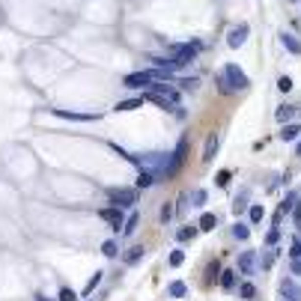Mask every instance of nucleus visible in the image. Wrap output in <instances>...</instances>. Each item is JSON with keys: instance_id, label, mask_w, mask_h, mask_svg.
I'll return each mask as SVG.
<instances>
[{"instance_id": "nucleus-21", "label": "nucleus", "mask_w": 301, "mask_h": 301, "mask_svg": "<svg viewBox=\"0 0 301 301\" xmlns=\"http://www.w3.org/2000/svg\"><path fill=\"white\" fill-rule=\"evenodd\" d=\"M221 286L224 289H233L236 286V272H221Z\"/></svg>"}, {"instance_id": "nucleus-19", "label": "nucleus", "mask_w": 301, "mask_h": 301, "mask_svg": "<svg viewBox=\"0 0 301 301\" xmlns=\"http://www.w3.org/2000/svg\"><path fill=\"white\" fill-rule=\"evenodd\" d=\"M215 277H221V262H212V266L206 269V283H209V286L215 283Z\"/></svg>"}, {"instance_id": "nucleus-41", "label": "nucleus", "mask_w": 301, "mask_h": 301, "mask_svg": "<svg viewBox=\"0 0 301 301\" xmlns=\"http://www.w3.org/2000/svg\"><path fill=\"white\" fill-rule=\"evenodd\" d=\"M39 301H51V298H39Z\"/></svg>"}, {"instance_id": "nucleus-13", "label": "nucleus", "mask_w": 301, "mask_h": 301, "mask_svg": "<svg viewBox=\"0 0 301 301\" xmlns=\"http://www.w3.org/2000/svg\"><path fill=\"white\" fill-rule=\"evenodd\" d=\"M239 269H242L245 275H251V272H253V251H245V253L239 256Z\"/></svg>"}, {"instance_id": "nucleus-8", "label": "nucleus", "mask_w": 301, "mask_h": 301, "mask_svg": "<svg viewBox=\"0 0 301 301\" xmlns=\"http://www.w3.org/2000/svg\"><path fill=\"white\" fill-rule=\"evenodd\" d=\"M218 146H221V140H218V134H209V140H206V149H203V164H209L212 158H215V152H218Z\"/></svg>"}, {"instance_id": "nucleus-9", "label": "nucleus", "mask_w": 301, "mask_h": 301, "mask_svg": "<svg viewBox=\"0 0 301 301\" xmlns=\"http://www.w3.org/2000/svg\"><path fill=\"white\" fill-rule=\"evenodd\" d=\"M57 117L63 120H81V123H90V120H99V114H78V110H54Z\"/></svg>"}, {"instance_id": "nucleus-26", "label": "nucleus", "mask_w": 301, "mask_h": 301, "mask_svg": "<svg viewBox=\"0 0 301 301\" xmlns=\"http://www.w3.org/2000/svg\"><path fill=\"white\" fill-rule=\"evenodd\" d=\"M60 301H78V292L69 289V286H63V289H60Z\"/></svg>"}, {"instance_id": "nucleus-22", "label": "nucleus", "mask_w": 301, "mask_h": 301, "mask_svg": "<svg viewBox=\"0 0 301 301\" xmlns=\"http://www.w3.org/2000/svg\"><path fill=\"white\" fill-rule=\"evenodd\" d=\"M280 39H283V45H286L292 54H301V45H298V39H295V36H286V33H283Z\"/></svg>"}, {"instance_id": "nucleus-37", "label": "nucleus", "mask_w": 301, "mask_h": 301, "mask_svg": "<svg viewBox=\"0 0 301 301\" xmlns=\"http://www.w3.org/2000/svg\"><path fill=\"white\" fill-rule=\"evenodd\" d=\"M170 218H173V206H170V203H167V206H164V209H161V221H170Z\"/></svg>"}, {"instance_id": "nucleus-23", "label": "nucleus", "mask_w": 301, "mask_h": 301, "mask_svg": "<svg viewBox=\"0 0 301 301\" xmlns=\"http://www.w3.org/2000/svg\"><path fill=\"white\" fill-rule=\"evenodd\" d=\"M185 292H188V286H185L182 280H173V283H170V295H173V298H182Z\"/></svg>"}, {"instance_id": "nucleus-20", "label": "nucleus", "mask_w": 301, "mask_h": 301, "mask_svg": "<svg viewBox=\"0 0 301 301\" xmlns=\"http://www.w3.org/2000/svg\"><path fill=\"white\" fill-rule=\"evenodd\" d=\"M230 179H233V173H230V170H218L215 185H218V188H227V185H230Z\"/></svg>"}, {"instance_id": "nucleus-18", "label": "nucleus", "mask_w": 301, "mask_h": 301, "mask_svg": "<svg viewBox=\"0 0 301 301\" xmlns=\"http://www.w3.org/2000/svg\"><path fill=\"white\" fill-rule=\"evenodd\" d=\"M233 236L245 242V239L251 236V230H248V224H242V221H236V224H233Z\"/></svg>"}, {"instance_id": "nucleus-10", "label": "nucleus", "mask_w": 301, "mask_h": 301, "mask_svg": "<svg viewBox=\"0 0 301 301\" xmlns=\"http://www.w3.org/2000/svg\"><path fill=\"white\" fill-rule=\"evenodd\" d=\"M280 292H283L289 301H301V286H295L292 280H283V283H280Z\"/></svg>"}, {"instance_id": "nucleus-1", "label": "nucleus", "mask_w": 301, "mask_h": 301, "mask_svg": "<svg viewBox=\"0 0 301 301\" xmlns=\"http://www.w3.org/2000/svg\"><path fill=\"white\" fill-rule=\"evenodd\" d=\"M185 155H188V140H179L176 149H173V155H170V164L164 167V176H167V179L179 173V167L185 164Z\"/></svg>"}, {"instance_id": "nucleus-7", "label": "nucleus", "mask_w": 301, "mask_h": 301, "mask_svg": "<svg viewBox=\"0 0 301 301\" xmlns=\"http://www.w3.org/2000/svg\"><path fill=\"white\" fill-rule=\"evenodd\" d=\"M104 221H110V224H114V230L120 233V227H123V212H120V206H107V209H101L99 212Z\"/></svg>"}, {"instance_id": "nucleus-3", "label": "nucleus", "mask_w": 301, "mask_h": 301, "mask_svg": "<svg viewBox=\"0 0 301 301\" xmlns=\"http://www.w3.org/2000/svg\"><path fill=\"white\" fill-rule=\"evenodd\" d=\"M224 75H227V81L233 84V90H248V87H251L248 75H245L236 63H227V66H224Z\"/></svg>"}, {"instance_id": "nucleus-14", "label": "nucleus", "mask_w": 301, "mask_h": 301, "mask_svg": "<svg viewBox=\"0 0 301 301\" xmlns=\"http://www.w3.org/2000/svg\"><path fill=\"white\" fill-rule=\"evenodd\" d=\"M301 134V125L298 123H292V125H283V131H280V140H295Z\"/></svg>"}, {"instance_id": "nucleus-28", "label": "nucleus", "mask_w": 301, "mask_h": 301, "mask_svg": "<svg viewBox=\"0 0 301 301\" xmlns=\"http://www.w3.org/2000/svg\"><path fill=\"white\" fill-rule=\"evenodd\" d=\"M101 253H104V256H117V242H110V239H107V242L101 245Z\"/></svg>"}, {"instance_id": "nucleus-42", "label": "nucleus", "mask_w": 301, "mask_h": 301, "mask_svg": "<svg viewBox=\"0 0 301 301\" xmlns=\"http://www.w3.org/2000/svg\"><path fill=\"white\" fill-rule=\"evenodd\" d=\"M286 301H289V298H286Z\"/></svg>"}, {"instance_id": "nucleus-25", "label": "nucleus", "mask_w": 301, "mask_h": 301, "mask_svg": "<svg viewBox=\"0 0 301 301\" xmlns=\"http://www.w3.org/2000/svg\"><path fill=\"white\" fill-rule=\"evenodd\" d=\"M194 236H197V230H194V227H182V230L176 233V239H179V242H188V239H194Z\"/></svg>"}, {"instance_id": "nucleus-27", "label": "nucleus", "mask_w": 301, "mask_h": 301, "mask_svg": "<svg viewBox=\"0 0 301 301\" xmlns=\"http://www.w3.org/2000/svg\"><path fill=\"white\" fill-rule=\"evenodd\" d=\"M289 259H301V242L298 239H292V245H289Z\"/></svg>"}, {"instance_id": "nucleus-36", "label": "nucleus", "mask_w": 301, "mask_h": 301, "mask_svg": "<svg viewBox=\"0 0 301 301\" xmlns=\"http://www.w3.org/2000/svg\"><path fill=\"white\" fill-rule=\"evenodd\" d=\"M266 242H269V245H277V242H280V230L275 227V230L269 233V239H266Z\"/></svg>"}, {"instance_id": "nucleus-40", "label": "nucleus", "mask_w": 301, "mask_h": 301, "mask_svg": "<svg viewBox=\"0 0 301 301\" xmlns=\"http://www.w3.org/2000/svg\"><path fill=\"white\" fill-rule=\"evenodd\" d=\"M298 155H301V143H298Z\"/></svg>"}, {"instance_id": "nucleus-38", "label": "nucleus", "mask_w": 301, "mask_h": 301, "mask_svg": "<svg viewBox=\"0 0 301 301\" xmlns=\"http://www.w3.org/2000/svg\"><path fill=\"white\" fill-rule=\"evenodd\" d=\"M194 203L203 206V203H206V191H194Z\"/></svg>"}, {"instance_id": "nucleus-34", "label": "nucleus", "mask_w": 301, "mask_h": 301, "mask_svg": "<svg viewBox=\"0 0 301 301\" xmlns=\"http://www.w3.org/2000/svg\"><path fill=\"white\" fill-rule=\"evenodd\" d=\"M277 90H280V93H289V90H292V81L286 78V75H283V78L277 81Z\"/></svg>"}, {"instance_id": "nucleus-6", "label": "nucleus", "mask_w": 301, "mask_h": 301, "mask_svg": "<svg viewBox=\"0 0 301 301\" xmlns=\"http://www.w3.org/2000/svg\"><path fill=\"white\" fill-rule=\"evenodd\" d=\"M248 33H251V27H248V24L233 27V30H230V36H227V45H230V48H242V45H245V39H248Z\"/></svg>"}, {"instance_id": "nucleus-32", "label": "nucleus", "mask_w": 301, "mask_h": 301, "mask_svg": "<svg viewBox=\"0 0 301 301\" xmlns=\"http://www.w3.org/2000/svg\"><path fill=\"white\" fill-rule=\"evenodd\" d=\"M99 280H101V272H96V275H93V277H90V283H87V289H84V292H87V295H90V292H93V289H96V286H99Z\"/></svg>"}, {"instance_id": "nucleus-5", "label": "nucleus", "mask_w": 301, "mask_h": 301, "mask_svg": "<svg viewBox=\"0 0 301 301\" xmlns=\"http://www.w3.org/2000/svg\"><path fill=\"white\" fill-rule=\"evenodd\" d=\"M155 81V75L152 72H131V75H125V87H149Z\"/></svg>"}, {"instance_id": "nucleus-4", "label": "nucleus", "mask_w": 301, "mask_h": 301, "mask_svg": "<svg viewBox=\"0 0 301 301\" xmlns=\"http://www.w3.org/2000/svg\"><path fill=\"white\" fill-rule=\"evenodd\" d=\"M197 51H200V45H197V42H191V45H179V48H176V57H173V69L188 66V63L197 57Z\"/></svg>"}, {"instance_id": "nucleus-16", "label": "nucleus", "mask_w": 301, "mask_h": 301, "mask_svg": "<svg viewBox=\"0 0 301 301\" xmlns=\"http://www.w3.org/2000/svg\"><path fill=\"white\" fill-rule=\"evenodd\" d=\"M137 221H140V215H137V212H131V215L125 218V224H123V233H125V236H131V233L137 230Z\"/></svg>"}, {"instance_id": "nucleus-15", "label": "nucleus", "mask_w": 301, "mask_h": 301, "mask_svg": "<svg viewBox=\"0 0 301 301\" xmlns=\"http://www.w3.org/2000/svg\"><path fill=\"white\" fill-rule=\"evenodd\" d=\"M215 224H218V218H215L212 212H203V215H200V230L209 233V230H215Z\"/></svg>"}, {"instance_id": "nucleus-33", "label": "nucleus", "mask_w": 301, "mask_h": 301, "mask_svg": "<svg viewBox=\"0 0 301 301\" xmlns=\"http://www.w3.org/2000/svg\"><path fill=\"white\" fill-rule=\"evenodd\" d=\"M239 292H242V298H253V295H256L253 283H242V289H239Z\"/></svg>"}, {"instance_id": "nucleus-39", "label": "nucleus", "mask_w": 301, "mask_h": 301, "mask_svg": "<svg viewBox=\"0 0 301 301\" xmlns=\"http://www.w3.org/2000/svg\"><path fill=\"white\" fill-rule=\"evenodd\" d=\"M292 275H301V259H292Z\"/></svg>"}, {"instance_id": "nucleus-31", "label": "nucleus", "mask_w": 301, "mask_h": 301, "mask_svg": "<svg viewBox=\"0 0 301 301\" xmlns=\"http://www.w3.org/2000/svg\"><path fill=\"white\" fill-rule=\"evenodd\" d=\"M140 256H143V248H131V251L125 253V262H137Z\"/></svg>"}, {"instance_id": "nucleus-30", "label": "nucleus", "mask_w": 301, "mask_h": 301, "mask_svg": "<svg viewBox=\"0 0 301 301\" xmlns=\"http://www.w3.org/2000/svg\"><path fill=\"white\" fill-rule=\"evenodd\" d=\"M262 215H266V209H262V206H251V221H253V224H259Z\"/></svg>"}, {"instance_id": "nucleus-17", "label": "nucleus", "mask_w": 301, "mask_h": 301, "mask_svg": "<svg viewBox=\"0 0 301 301\" xmlns=\"http://www.w3.org/2000/svg\"><path fill=\"white\" fill-rule=\"evenodd\" d=\"M275 117H277L280 123H286V120H292V117H295V107H289V104H280Z\"/></svg>"}, {"instance_id": "nucleus-2", "label": "nucleus", "mask_w": 301, "mask_h": 301, "mask_svg": "<svg viewBox=\"0 0 301 301\" xmlns=\"http://www.w3.org/2000/svg\"><path fill=\"white\" fill-rule=\"evenodd\" d=\"M107 197L114 206H134L137 203V191H131V188H107Z\"/></svg>"}, {"instance_id": "nucleus-12", "label": "nucleus", "mask_w": 301, "mask_h": 301, "mask_svg": "<svg viewBox=\"0 0 301 301\" xmlns=\"http://www.w3.org/2000/svg\"><path fill=\"white\" fill-rule=\"evenodd\" d=\"M155 185V173L152 170H143L140 167V176H137V188H152Z\"/></svg>"}, {"instance_id": "nucleus-11", "label": "nucleus", "mask_w": 301, "mask_h": 301, "mask_svg": "<svg viewBox=\"0 0 301 301\" xmlns=\"http://www.w3.org/2000/svg\"><path fill=\"white\" fill-rule=\"evenodd\" d=\"M143 104V96L140 99H125V101H120L114 110H117V114H128V110H134V107H140Z\"/></svg>"}, {"instance_id": "nucleus-35", "label": "nucleus", "mask_w": 301, "mask_h": 301, "mask_svg": "<svg viewBox=\"0 0 301 301\" xmlns=\"http://www.w3.org/2000/svg\"><path fill=\"white\" fill-rule=\"evenodd\" d=\"M245 203H248V194H242V197H236V206H233V212L239 215V212L245 209Z\"/></svg>"}, {"instance_id": "nucleus-24", "label": "nucleus", "mask_w": 301, "mask_h": 301, "mask_svg": "<svg viewBox=\"0 0 301 301\" xmlns=\"http://www.w3.org/2000/svg\"><path fill=\"white\" fill-rule=\"evenodd\" d=\"M218 90H221V93H224V96H227V93H233V84H230V81H227V75H224V72H221V75H218Z\"/></svg>"}, {"instance_id": "nucleus-29", "label": "nucleus", "mask_w": 301, "mask_h": 301, "mask_svg": "<svg viewBox=\"0 0 301 301\" xmlns=\"http://www.w3.org/2000/svg\"><path fill=\"white\" fill-rule=\"evenodd\" d=\"M182 262H185V253H182V251H173V253H170V266H173V269H179Z\"/></svg>"}]
</instances>
